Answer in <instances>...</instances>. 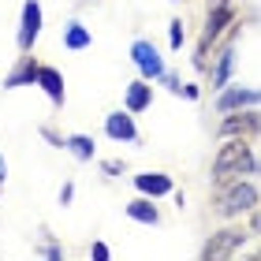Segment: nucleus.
Wrapping results in <instances>:
<instances>
[{
  "instance_id": "nucleus-1",
  "label": "nucleus",
  "mask_w": 261,
  "mask_h": 261,
  "mask_svg": "<svg viewBox=\"0 0 261 261\" xmlns=\"http://www.w3.org/2000/svg\"><path fill=\"white\" fill-rule=\"evenodd\" d=\"M228 172H257V161L246 142H228L213 157V175H228Z\"/></svg>"
},
{
  "instance_id": "nucleus-2",
  "label": "nucleus",
  "mask_w": 261,
  "mask_h": 261,
  "mask_svg": "<svg viewBox=\"0 0 261 261\" xmlns=\"http://www.w3.org/2000/svg\"><path fill=\"white\" fill-rule=\"evenodd\" d=\"M257 205V191L250 183H235L231 191H224L220 194V217H239V213H250Z\"/></svg>"
},
{
  "instance_id": "nucleus-3",
  "label": "nucleus",
  "mask_w": 261,
  "mask_h": 261,
  "mask_svg": "<svg viewBox=\"0 0 261 261\" xmlns=\"http://www.w3.org/2000/svg\"><path fill=\"white\" fill-rule=\"evenodd\" d=\"M130 60L138 64V71H142L146 79H164V60H161V53L153 49L149 41L138 38L135 45H130Z\"/></svg>"
},
{
  "instance_id": "nucleus-4",
  "label": "nucleus",
  "mask_w": 261,
  "mask_h": 261,
  "mask_svg": "<svg viewBox=\"0 0 261 261\" xmlns=\"http://www.w3.org/2000/svg\"><path fill=\"white\" fill-rule=\"evenodd\" d=\"M38 34H41V4L27 0L22 4V27H19V49H30Z\"/></svg>"
},
{
  "instance_id": "nucleus-5",
  "label": "nucleus",
  "mask_w": 261,
  "mask_h": 261,
  "mask_svg": "<svg viewBox=\"0 0 261 261\" xmlns=\"http://www.w3.org/2000/svg\"><path fill=\"white\" fill-rule=\"evenodd\" d=\"M105 130H109V138H116V142H135L138 138L135 120H130L127 112H112L109 120H105Z\"/></svg>"
},
{
  "instance_id": "nucleus-6",
  "label": "nucleus",
  "mask_w": 261,
  "mask_h": 261,
  "mask_svg": "<svg viewBox=\"0 0 261 261\" xmlns=\"http://www.w3.org/2000/svg\"><path fill=\"white\" fill-rule=\"evenodd\" d=\"M135 187H138L142 194H153V198L172 194V179H168V175H161V172H142V175H135Z\"/></svg>"
},
{
  "instance_id": "nucleus-7",
  "label": "nucleus",
  "mask_w": 261,
  "mask_h": 261,
  "mask_svg": "<svg viewBox=\"0 0 261 261\" xmlns=\"http://www.w3.org/2000/svg\"><path fill=\"white\" fill-rule=\"evenodd\" d=\"M231 19H235V11H231L228 4H217V11H213V15H209V22H205V38H201V53L209 49V41H213V38H220V30L228 27Z\"/></svg>"
},
{
  "instance_id": "nucleus-8",
  "label": "nucleus",
  "mask_w": 261,
  "mask_h": 261,
  "mask_svg": "<svg viewBox=\"0 0 261 261\" xmlns=\"http://www.w3.org/2000/svg\"><path fill=\"white\" fill-rule=\"evenodd\" d=\"M246 105H261V90H228L217 101V109L220 112H231V109H246Z\"/></svg>"
},
{
  "instance_id": "nucleus-9",
  "label": "nucleus",
  "mask_w": 261,
  "mask_h": 261,
  "mask_svg": "<svg viewBox=\"0 0 261 261\" xmlns=\"http://www.w3.org/2000/svg\"><path fill=\"white\" fill-rule=\"evenodd\" d=\"M38 82H41V90L53 97V105H64V79H60V71H56V67H41L38 71Z\"/></svg>"
},
{
  "instance_id": "nucleus-10",
  "label": "nucleus",
  "mask_w": 261,
  "mask_h": 261,
  "mask_svg": "<svg viewBox=\"0 0 261 261\" xmlns=\"http://www.w3.org/2000/svg\"><path fill=\"white\" fill-rule=\"evenodd\" d=\"M149 101H153V86H146V82H130L127 86V112L149 109Z\"/></svg>"
},
{
  "instance_id": "nucleus-11",
  "label": "nucleus",
  "mask_w": 261,
  "mask_h": 261,
  "mask_svg": "<svg viewBox=\"0 0 261 261\" xmlns=\"http://www.w3.org/2000/svg\"><path fill=\"white\" fill-rule=\"evenodd\" d=\"M243 239H246L243 231H220V239H213L201 254H205V257H220V254H228L231 246H235V243H243Z\"/></svg>"
},
{
  "instance_id": "nucleus-12",
  "label": "nucleus",
  "mask_w": 261,
  "mask_h": 261,
  "mask_svg": "<svg viewBox=\"0 0 261 261\" xmlns=\"http://www.w3.org/2000/svg\"><path fill=\"white\" fill-rule=\"evenodd\" d=\"M127 217H130V220H138V224H157V220H161V213L153 209V201L138 198V201H130V205H127Z\"/></svg>"
},
{
  "instance_id": "nucleus-13",
  "label": "nucleus",
  "mask_w": 261,
  "mask_h": 261,
  "mask_svg": "<svg viewBox=\"0 0 261 261\" xmlns=\"http://www.w3.org/2000/svg\"><path fill=\"white\" fill-rule=\"evenodd\" d=\"M64 45H67L71 53L86 49V45H90V30L82 27V22H67V30H64Z\"/></svg>"
},
{
  "instance_id": "nucleus-14",
  "label": "nucleus",
  "mask_w": 261,
  "mask_h": 261,
  "mask_svg": "<svg viewBox=\"0 0 261 261\" xmlns=\"http://www.w3.org/2000/svg\"><path fill=\"white\" fill-rule=\"evenodd\" d=\"M38 71H41L38 64H30V60H22V67H19V71H11V75L4 79V86L11 90V86H22V82H38Z\"/></svg>"
},
{
  "instance_id": "nucleus-15",
  "label": "nucleus",
  "mask_w": 261,
  "mask_h": 261,
  "mask_svg": "<svg viewBox=\"0 0 261 261\" xmlns=\"http://www.w3.org/2000/svg\"><path fill=\"white\" fill-rule=\"evenodd\" d=\"M64 146H67L71 153H75L79 161H90V157H93V138H86V135H71V138L64 142Z\"/></svg>"
},
{
  "instance_id": "nucleus-16",
  "label": "nucleus",
  "mask_w": 261,
  "mask_h": 261,
  "mask_svg": "<svg viewBox=\"0 0 261 261\" xmlns=\"http://www.w3.org/2000/svg\"><path fill=\"white\" fill-rule=\"evenodd\" d=\"M231 67H235V53L224 49V53H220V64H217V75H213V86H224L228 75H231Z\"/></svg>"
},
{
  "instance_id": "nucleus-17",
  "label": "nucleus",
  "mask_w": 261,
  "mask_h": 261,
  "mask_svg": "<svg viewBox=\"0 0 261 261\" xmlns=\"http://www.w3.org/2000/svg\"><path fill=\"white\" fill-rule=\"evenodd\" d=\"M250 127H257V120H254V116H250V120H228V123L220 127V135L228 138V135H235V130H250Z\"/></svg>"
},
{
  "instance_id": "nucleus-18",
  "label": "nucleus",
  "mask_w": 261,
  "mask_h": 261,
  "mask_svg": "<svg viewBox=\"0 0 261 261\" xmlns=\"http://www.w3.org/2000/svg\"><path fill=\"white\" fill-rule=\"evenodd\" d=\"M168 38H172V49H179V45H183V22H179V19H175V22H172V30H168Z\"/></svg>"
},
{
  "instance_id": "nucleus-19",
  "label": "nucleus",
  "mask_w": 261,
  "mask_h": 261,
  "mask_svg": "<svg viewBox=\"0 0 261 261\" xmlns=\"http://www.w3.org/2000/svg\"><path fill=\"white\" fill-rule=\"evenodd\" d=\"M71 194H75V187H71V183H64V191H60V201H64V205L71 201Z\"/></svg>"
},
{
  "instance_id": "nucleus-20",
  "label": "nucleus",
  "mask_w": 261,
  "mask_h": 261,
  "mask_svg": "<svg viewBox=\"0 0 261 261\" xmlns=\"http://www.w3.org/2000/svg\"><path fill=\"white\" fill-rule=\"evenodd\" d=\"M93 257H109V246H105V243H93Z\"/></svg>"
},
{
  "instance_id": "nucleus-21",
  "label": "nucleus",
  "mask_w": 261,
  "mask_h": 261,
  "mask_svg": "<svg viewBox=\"0 0 261 261\" xmlns=\"http://www.w3.org/2000/svg\"><path fill=\"white\" fill-rule=\"evenodd\" d=\"M4 175H8V164H4V157H0V183H4Z\"/></svg>"
},
{
  "instance_id": "nucleus-22",
  "label": "nucleus",
  "mask_w": 261,
  "mask_h": 261,
  "mask_svg": "<svg viewBox=\"0 0 261 261\" xmlns=\"http://www.w3.org/2000/svg\"><path fill=\"white\" fill-rule=\"evenodd\" d=\"M213 4H228V0H213Z\"/></svg>"
}]
</instances>
